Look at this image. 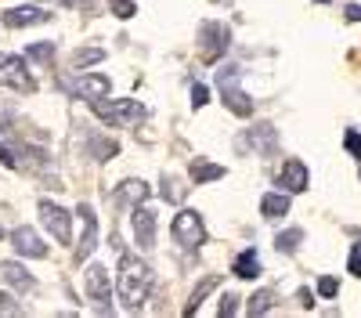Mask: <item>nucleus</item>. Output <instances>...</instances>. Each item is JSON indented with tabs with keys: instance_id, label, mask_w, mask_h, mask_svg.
Segmentation results:
<instances>
[{
	"instance_id": "f257e3e1",
	"label": "nucleus",
	"mask_w": 361,
	"mask_h": 318,
	"mask_svg": "<svg viewBox=\"0 0 361 318\" xmlns=\"http://www.w3.org/2000/svg\"><path fill=\"white\" fill-rule=\"evenodd\" d=\"M152 289V268L137 253H119V271H116V293L127 311H137Z\"/></svg>"
},
{
	"instance_id": "f03ea898",
	"label": "nucleus",
	"mask_w": 361,
	"mask_h": 318,
	"mask_svg": "<svg viewBox=\"0 0 361 318\" xmlns=\"http://www.w3.org/2000/svg\"><path fill=\"white\" fill-rule=\"evenodd\" d=\"M238 66H221L217 69V94H221V102L228 105V112H235V116H246L253 112V102H250V94L243 91V87H238Z\"/></svg>"
},
{
	"instance_id": "7ed1b4c3",
	"label": "nucleus",
	"mask_w": 361,
	"mask_h": 318,
	"mask_svg": "<svg viewBox=\"0 0 361 318\" xmlns=\"http://www.w3.org/2000/svg\"><path fill=\"white\" fill-rule=\"evenodd\" d=\"M90 112L98 116L102 123H109V127H119V123H130V120H137V116H145V109L137 105V102H130V98H98V102H90Z\"/></svg>"
},
{
	"instance_id": "20e7f679",
	"label": "nucleus",
	"mask_w": 361,
	"mask_h": 318,
	"mask_svg": "<svg viewBox=\"0 0 361 318\" xmlns=\"http://www.w3.org/2000/svg\"><path fill=\"white\" fill-rule=\"evenodd\" d=\"M170 231H173V243L185 246V250H199V246L206 243V224H202V217H199L195 210H180V214L173 217Z\"/></svg>"
},
{
	"instance_id": "39448f33",
	"label": "nucleus",
	"mask_w": 361,
	"mask_h": 318,
	"mask_svg": "<svg viewBox=\"0 0 361 318\" xmlns=\"http://www.w3.org/2000/svg\"><path fill=\"white\" fill-rule=\"evenodd\" d=\"M0 83L4 87H15L22 94H33L37 83L25 69V54H0Z\"/></svg>"
},
{
	"instance_id": "423d86ee",
	"label": "nucleus",
	"mask_w": 361,
	"mask_h": 318,
	"mask_svg": "<svg viewBox=\"0 0 361 318\" xmlns=\"http://www.w3.org/2000/svg\"><path fill=\"white\" fill-rule=\"evenodd\" d=\"M228 44H231V29L224 22H202V29H199V51H202L206 62L224 58Z\"/></svg>"
},
{
	"instance_id": "0eeeda50",
	"label": "nucleus",
	"mask_w": 361,
	"mask_h": 318,
	"mask_svg": "<svg viewBox=\"0 0 361 318\" xmlns=\"http://www.w3.org/2000/svg\"><path fill=\"white\" fill-rule=\"evenodd\" d=\"M76 217H80L83 231H80V243L73 250V260H76V264H87L90 253L98 250V217H94V210H90L87 202H80V207H76Z\"/></svg>"
},
{
	"instance_id": "6e6552de",
	"label": "nucleus",
	"mask_w": 361,
	"mask_h": 318,
	"mask_svg": "<svg viewBox=\"0 0 361 318\" xmlns=\"http://www.w3.org/2000/svg\"><path fill=\"white\" fill-rule=\"evenodd\" d=\"M40 221H44V228L51 231L58 243L73 246V214H69V210H62V207H58V202H51V199H40Z\"/></svg>"
},
{
	"instance_id": "1a4fd4ad",
	"label": "nucleus",
	"mask_w": 361,
	"mask_h": 318,
	"mask_svg": "<svg viewBox=\"0 0 361 318\" xmlns=\"http://www.w3.org/2000/svg\"><path fill=\"white\" fill-rule=\"evenodd\" d=\"M83 282H87V297L102 307V314H109L112 311V279H109L105 264H87Z\"/></svg>"
},
{
	"instance_id": "9d476101",
	"label": "nucleus",
	"mask_w": 361,
	"mask_h": 318,
	"mask_svg": "<svg viewBox=\"0 0 361 318\" xmlns=\"http://www.w3.org/2000/svg\"><path fill=\"white\" fill-rule=\"evenodd\" d=\"M307 185H311V170L300 163V159H286L282 163V173H279V188L289 192V195H296V192H307Z\"/></svg>"
},
{
	"instance_id": "9b49d317",
	"label": "nucleus",
	"mask_w": 361,
	"mask_h": 318,
	"mask_svg": "<svg viewBox=\"0 0 361 318\" xmlns=\"http://www.w3.org/2000/svg\"><path fill=\"white\" fill-rule=\"evenodd\" d=\"M73 91H76L80 98H87V102H98V98H109L112 80L102 76V73H87V76H76V80H73Z\"/></svg>"
},
{
	"instance_id": "f8f14e48",
	"label": "nucleus",
	"mask_w": 361,
	"mask_h": 318,
	"mask_svg": "<svg viewBox=\"0 0 361 318\" xmlns=\"http://www.w3.org/2000/svg\"><path fill=\"white\" fill-rule=\"evenodd\" d=\"M238 145H246V149H253L260 156H271V152L279 149V134H275V127H271V123H260L246 137H238Z\"/></svg>"
},
{
	"instance_id": "ddd939ff",
	"label": "nucleus",
	"mask_w": 361,
	"mask_h": 318,
	"mask_svg": "<svg viewBox=\"0 0 361 318\" xmlns=\"http://www.w3.org/2000/svg\"><path fill=\"white\" fill-rule=\"evenodd\" d=\"M40 22H51V11H44L37 4H22V8L4 11V25L8 29H25V25H40Z\"/></svg>"
},
{
	"instance_id": "4468645a",
	"label": "nucleus",
	"mask_w": 361,
	"mask_h": 318,
	"mask_svg": "<svg viewBox=\"0 0 361 318\" xmlns=\"http://www.w3.org/2000/svg\"><path fill=\"white\" fill-rule=\"evenodd\" d=\"M134 239L141 250H152L156 246V214L148 207H137L134 210Z\"/></svg>"
},
{
	"instance_id": "2eb2a0df",
	"label": "nucleus",
	"mask_w": 361,
	"mask_h": 318,
	"mask_svg": "<svg viewBox=\"0 0 361 318\" xmlns=\"http://www.w3.org/2000/svg\"><path fill=\"white\" fill-rule=\"evenodd\" d=\"M11 243H15V250L22 253V257H47V243L37 236V231L33 228H15L11 231Z\"/></svg>"
},
{
	"instance_id": "dca6fc26",
	"label": "nucleus",
	"mask_w": 361,
	"mask_h": 318,
	"mask_svg": "<svg viewBox=\"0 0 361 318\" xmlns=\"http://www.w3.org/2000/svg\"><path fill=\"white\" fill-rule=\"evenodd\" d=\"M148 192H152V188H148L145 181H137V178H134V181H123V185H119V192H116V202H119L123 210H127V207H130V210H137L141 202L148 199Z\"/></svg>"
},
{
	"instance_id": "f3484780",
	"label": "nucleus",
	"mask_w": 361,
	"mask_h": 318,
	"mask_svg": "<svg viewBox=\"0 0 361 318\" xmlns=\"http://www.w3.org/2000/svg\"><path fill=\"white\" fill-rule=\"evenodd\" d=\"M0 275H4V282L15 289V293H25V289H33V286H37V279L29 275L22 264H15V260H8V264H0Z\"/></svg>"
},
{
	"instance_id": "a211bd4d",
	"label": "nucleus",
	"mask_w": 361,
	"mask_h": 318,
	"mask_svg": "<svg viewBox=\"0 0 361 318\" xmlns=\"http://www.w3.org/2000/svg\"><path fill=\"white\" fill-rule=\"evenodd\" d=\"M260 214L267 217V221H282L286 214H289V192H267L264 199H260Z\"/></svg>"
},
{
	"instance_id": "6ab92c4d",
	"label": "nucleus",
	"mask_w": 361,
	"mask_h": 318,
	"mask_svg": "<svg viewBox=\"0 0 361 318\" xmlns=\"http://www.w3.org/2000/svg\"><path fill=\"white\" fill-rule=\"evenodd\" d=\"M224 173H228V170H224L221 163H202V159H195V163H192V181H195V185H209V181H221Z\"/></svg>"
},
{
	"instance_id": "aec40b11",
	"label": "nucleus",
	"mask_w": 361,
	"mask_h": 318,
	"mask_svg": "<svg viewBox=\"0 0 361 318\" xmlns=\"http://www.w3.org/2000/svg\"><path fill=\"white\" fill-rule=\"evenodd\" d=\"M214 289H217V279H214V275H206V279L192 289V297H188V304H185V314H195V311L202 307V300L214 293Z\"/></svg>"
},
{
	"instance_id": "412c9836",
	"label": "nucleus",
	"mask_w": 361,
	"mask_h": 318,
	"mask_svg": "<svg viewBox=\"0 0 361 318\" xmlns=\"http://www.w3.org/2000/svg\"><path fill=\"white\" fill-rule=\"evenodd\" d=\"M98 62H105V51L102 47H80L69 58V69H87V66H98Z\"/></svg>"
},
{
	"instance_id": "4be33fe9",
	"label": "nucleus",
	"mask_w": 361,
	"mask_h": 318,
	"mask_svg": "<svg viewBox=\"0 0 361 318\" xmlns=\"http://www.w3.org/2000/svg\"><path fill=\"white\" fill-rule=\"evenodd\" d=\"M304 243V228H286L275 236V250L279 253H296V246Z\"/></svg>"
},
{
	"instance_id": "5701e85b",
	"label": "nucleus",
	"mask_w": 361,
	"mask_h": 318,
	"mask_svg": "<svg viewBox=\"0 0 361 318\" xmlns=\"http://www.w3.org/2000/svg\"><path fill=\"white\" fill-rule=\"evenodd\" d=\"M235 275H238V279H257V275H260V260H257V250H246L243 257L235 260Z\"/></svg>"
},
{
	"instance_id": "b1692460",
	"label": "nucleus",
	"mask_w": 361,
	"mask_h": 318,
	"mask_svg": "<svg viewBox=\"0 0 361 318\" xmlns=\"http://www.w3.org/2000/svg\"><path fill=\"white\" fill-rule=\"evenodd\" d=\"M90 152H94V159H112L116 152H119V145L112 141V137H90Z\"/></svg>"
},
{
	"instance_id": "393cba45",
	"label": "nucleus",
	"mask_w": 361,
	"mask_h": 318,
	"mask_svg": "<svg viewBox=\"0 0 361 318\" xmlns=\"http://www.w3.org/2000/svg\"><path fill=\"white\" fill-rule=\"evenodd\" d=\"M271 304H275V293H271V289H260V293H253V297H250L246 311H250V314H267V311H271Z\"/></svg>"
},
{
	"instance_id": "a878e982",
	"label": "nucleus",
	"mask_w": 361,
	"mask_h": 318,
	"mask_svg": "<svg viewBox=\"0 0 361 318\" xmlns=\"http://www.w3.org/2000/svg\"><path fill=\"white\" fill-rule=\"evenodd\" d=\"M109 11L116 18H134L137 15V4H134V0H109Z\"/></svg>"
},
{
	"instance_id": "bb28decb",
	"label": "nucleus",
	"mask_w": 361,
	"mask_h": 318,
	"mask_svg": "<svg viewBox=\"0 0 361 318\" xmlns=\"http://www.w3.org/2000/svg\"><path fill=\"white\" fill-rule=\"evenodd\" d=\"M25 54H29V58H37V62H51V58H54V44H51V40H44V44H29Z\"/></svg>"
},
{
	"instance_id": "cd10ccee",
	"label": "nucleus",
	"mask_w": 361,
	"mask_h": 318,
	"mask_svg": "<svg viewBox=\"0 0 361 318\" xmlns=\"http://www.w3.org/2000/svg\"><path fill=\"white\" fill-rule=\"evenodd\" d=\"M318 293H322L325 300H333V297L340 293V282H336L333 275H322V279H318Z\"/></svg>"
},
{
	"instance_id": "c85d7f7f",
	"label": "nucleus",
	"mask_w": 361,
	"mask_h": 318,
	"mask_svg": "<svg viewBox=\"0 0 361 318\" xmlns=\"http://www.w3.org/2000/svg\"><path fill=\"white\" fill-rule=\"evenodd\" d=\"M206 102H209V87L206 83H195L192 87V109H202Z\"/></svg>"
},
{
	"instance_id": "c756f323",
	"label": "nucleus",
	"mask_w": 361,
	"mask_h": 318,
	"mask_svg": "<svg viewBox=\"0 0 361 318\" xmlns=\"http://www.w3.org/2000/svg\"><path fill=\"white\" fill-rule=\"evenodd\" d=\"M347 271H350L354 279H361V243H354V250H350V260H347Z\"/></svg>"
},
{
	"instance_id": "7c9ffc66",
	"label": "nucleus",
	"mask_w": 361,
	"mask_h": 318,
	"mask_svg": "<svg viewBox=\"0 0 361 318\" xmlns=\"http://www.w3.org/2000/svg\"><path fill=\"white\" fill-rule=\"evenodd\" d=\"M343 145H347V152H350V156H357V159H361V134H357V130H347Z\"/></svg>"
},
{
	"instance_id": "2f4dec72",
	"label": "nucleus",
	"mask_w": 361,
	"mask_h": 318,
	"mask_svg": "<svg viewBox=\"0 0 361 318\" xmlns=\"http://www.w3.org/2000/svg\"><path fill=\"white\" fill-rule=\"evenodd\" d=\"M235 311H238V297H235V293H224V304H221V314H224V318H231Z\"/></svg>"
},
{
	"instance_id": "473e14b6",
	"label": "nucleus",
	"mask_w": 361,
	"mask_h": 318,
	"mask_svg": "<svg viewBox=\"0 0 361 318\" xmlns=\"http://www.w3.org/2000/svg\"><path fill=\"white\" fill-rule=\"evenodd\" d=\"M0 311H4V314H11V311H18V304L11 300V293H0Z\"/></svg>"
},
{
	"instance_id": "72a5a7b5",
	"label": "nucleus",
	"mask_w": 361,
	"mask_h": 318,
	"mask_svg": "<svg viewBox=\"0 0 361 318\" xmlns=\"http://www.w3.org/2000/svg\"><path fill=\"white\" fill-rule=\"evenodd\" d=\"M300 307H314V293H311V289H300Z\"/></svg>"
},
{
	"instance_id": "f704fd0d",
	"label": "nucleus",
	"mask_w": 361,
	"mask_h": 318,
	"mask_svg": "<svg viewBox=\"0 0 361 318\" xmlns=\"http://www.w3.org/2000/svg\"><path fill=\"white\" fill-rule=\"evenodd\" d=\"M347 22H361V4H350L347 8Z\"/></svg>"
}]
</instances>
